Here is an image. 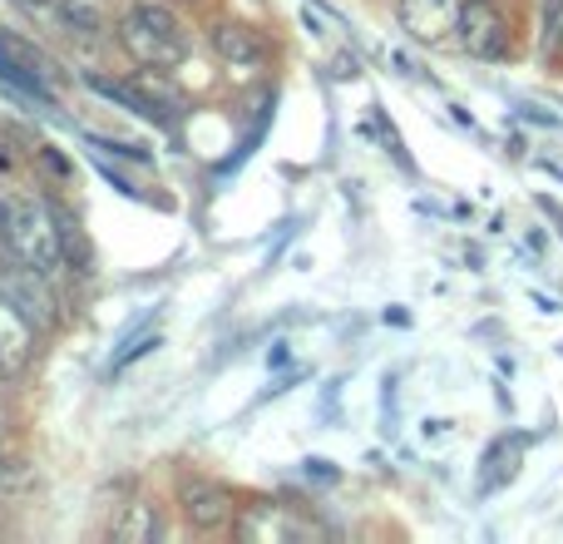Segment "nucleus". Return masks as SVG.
Returning a JSON list of instances; mask_svg holds the SVG:
<instances>
[{
  "mask_svg": "<svg viewBox=\"0 0 563 544\" xmlns=\"http://www.w3.org/2000/svg\"><path fill=\"white\" fill-rule=\"evenodd\" d=\"M0 243L15 263H25L40 278H59L65 268V248H59L55 233V218L45 208L25 204V198H5L0 194Z\"/></svg>",
  "mask_w": 563,
  "mask_h": 544,
  "instance_id": "1",
  "label": "nucleus"
},
{
  "mask_svg": "<svg viewBox=\"0 0 563 544\" xmlns=\"http://www.w3.org/2000/svg\"><path fill=\"white\" fill-rule=\"evenodd\" d=\"M119 45L139 59L144 69H174L188 55L184 20L168 6H129L119 15Z\"/></svg>",
  "mask_w": 563,
  "mask_h": 544,
  "instance_id": "2",
  "label": "nucleus"
},
{
  "mask_svg": "<svg viewBox=\"0 0 563 544\" xmlns=\"http://www.w3.org/2000/svg\"><path fill=\"white\" fill-rule=\"evenodd\" d=\"M455 40L475 59H505L509 55V25L495 0H460L455 10Z\"/></svg>",
  "mask_w": 563,
  "mask_h": 544,
  "instance_id": "3",
  "label": "nucleus"
},
{
  "mask_svg": "<svg viewBox=\"0 0 563 544\" xmlns=\"http://www.w3.org/2000/svg\"><path fill=\"white\" fill-rule=\"evenodd\" d=\"M0 297L40 331H49L59 322V302H55V292H49V278L30 272L25 263H15V258H10V268H0Z\"/></svg>",
  "mask_w": 563,
  "mask_h": 544,
  "instance_id": "4",
  "label": "nucleus"
},
{
  "mask_svg": "<svg viewBox=\"0 0 563 544\" xmlns=\"http://www.w3.org/2000/svg\"><path fill=\"white\" fill-rule=\"evenodd\" d=\"M178 510H184L188 530L213 535V530L233 525L238 500H233V490L218 486V480H184V486H178Z\"/></svg>",
  "mask_w": 563,
  "mask_h": 544,
  "instance_id": "5",
  "label": "nucleus"
},
{
  "mask_svg": "<svg viewBox=\"0 0 563 544\" xmlns=\"http://www.w3.org/2000/svg\"><path fill=\"white\" fill-rule=\"evenodd\" d=\"M0 79H5V85H15L20 95L55 105V89L45 85V69H40V59L30 55L20 40H10V35H0Z\"/></svg>",
  "mask_w": 563,
  "mask_h": 544,
  "instance_id": "6",
  "label": "nucleus"
},
{
  "mask_svg": "<svg viewBox=\"0 0 563 544\" xmlns=\"http://www.w3.org/2000/svg\"><path fill=\"white\" fill-rule=\"evenodd\" d=\"M30 357H35V327L0 297V371L20 377V371L30 367Z\"/></svg>",
  "mask_w": 563,
  "mask_h": 544,
  "instance_id": "7",
  "label": "nucleus"
},
{
  "mask_svg": "<svg viewBox=\"0 0 563 544\" xmlns=\"http://www.w3.org/2000/svg\"><path fill=\"white\" fill-rule=\"evenodd\" d=\"M525 450H529V436L525 431H505V436H495L485 446V476H479V490H499V486H509V480L519 476V460H525Z\"/></svg>",
  "mask_w": 563,
  "mask_h": 544,
  "instance_id": "8",
  "label": "nucleus"
},
{
  "mask_svg": "<svg viewBox=\"0 0 563 544\" xmlns=\"http://www.w3.org/2000/svg\"><path fill=\"white\" fill-rule=\"evenodd\" d=\"M213 50H218V59H228V65H257V59L267 55V45L253 35L247 25H238V20H218L213 25Z\"/></svg>",
  "mask_w": 563,
  "mask_h": 544,
  "instance_id": "9",
  "label": "nucleus"
},
{
  "mask_svg": "<svg viewBox=\"0 0 563 544\" xmlns=\"http://www.w3.org/2000/svg\"><path fill=\"white\" fill-rule=\"evenodd\" d=\"M158 505H148V500H134V505L124 510V520L114 525V540L119 544H154L158 540Z\"/></svg>",
  "mask_w": 563,
  "mask_h": 544,
  "instance_id": "10",
  "label": "nucleus"
},
{
  "mask_svg": "<svg viewBox=\"0 0 563 544\" xmlns=\"http://www.w3.org/2000/svg\"><path fill=\"white\" fill-rule=\"evenodd\" d=\"M539 55H563V0H539Z\"/></svg>",
  "mask_w": 563,
  "mask_h": 544,
  "instance_id": "11",
  "label": "nucleus"
},
{
  "mask_svg": "<svg viewBox=\"0 0 563 544\" xmlns=\"http://www.w3.org/2000/svg\"><path fill=\"white\" fill-rule=\"evenodd\" d=\"M89 85H95L104 99H119L124 109H134V115H144V119H164V109H158L148 95H139V89H129V85H109V79H89Z\"/></svg>",
  "mask_w": 563,
  "mask_h": 544,
  "instance_id": "12",
  "label": "nucleus"
},
{
  "mask_svg": "<svg viewBox=\"0 0 563 544\" xmlns=\"http://www.w3.org/2000/svg\"><path fill=\"white\" fill-rule=\"evenodd\" d=\"M366 129H376V134H380V144H386V154L396 159V164H410V159H406V149H400V134H396V129H390V119L380 115V109H371V124H366Z\"/></svg>",
  "mask_w": 563,
  "mask_h": 544,
  "instance_id": "13",
  "label": "nucleus"
},
{
  "mask_svg": "<svg viewBox=\"0 0 563 544\" xmlns=\"http://www.w3.org/2000/svg\"><path fill=\"white\" fill-rule=\"evenodd\" d=\"M65 20H69V25H85V35H95V30H99V15H95V10H85V6H65Z\"/></svg>",
  "mask_w": 563,
  "mask_h": 544,
  "instance_id": "14",
  "label": "nucleus"
},
{
  "mask_svg": "<svg viewBox=\"0 0 563 544\" xmlns=\"http://www.w3.org/2000/svg\"><path fill=\"white\" fill-rule=\"evenodd\" d=\"M307 470L317 480H336V466H327V460H307Z\"/></svg>",
  "mask_w": 563,
  "mask_h": 544,
  "instance_id": "15",
  "label": "nucleus"
},
{
  "mask_svg": "<svg viewBox=\"0 0 563 544\" xmlns=\"http://www.w3.org/2000/svg\"><path fill=\"white\" fill-rule=\"evenodd\" d=\"M539 208H544V214L554 218V224H559V233H563V208L554 204V198H539Z\"/></svg>",
  "mask_w": 563,
  "mask_h": 544,
  "instance_id": "16",
  "label": "nucleus"
},
{
  "mask_svg": "<svg viewBox=\"0 0 563 544\" xmlns=\"http://www.w3.org/2000/svg\"><path fill=\"white\" fill-rule=\"evenodd\" d=\"M420 6H426V10H435V15H445V10H450V0H420Z\"/></svg>",
  "mask_w": 563,
  "mask_h": 544,
  "instance_id": "17",
  "label": "nucleus"
},
{
  "mask_svg": "<svg viewBox=\"0 0 563 544\" xmlns=\"http://www.w3.org/2000/svg\"><path fill=\"white\" fill-rule=\"evenodd\" d=\"M25 6H40V10H45V6H55V0H25Z\"/></svg>",
  "mask_w": 563,
  "mask_h": 544,
  "instance_id": "18",
  "label": "nucleus"
}]
</instances>
